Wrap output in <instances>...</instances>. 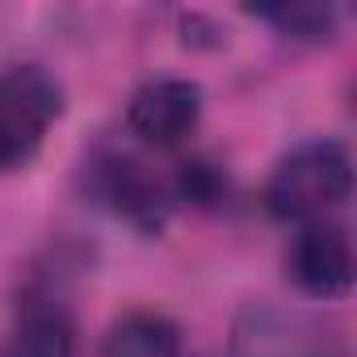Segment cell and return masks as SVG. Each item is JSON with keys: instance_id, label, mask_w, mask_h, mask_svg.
<instances>
[{"instance_id": "obj_11", "label": "cell", "mask_w": 357, "mask_h": 357, "mask_svg": "<svg viewBox=\"0 0 357 357\" xmlns=\"http://www.w3.org/2000/svg\"><path fill=\"white\" fill-rule=\"evenodd\" d=\"M315 357H340V353H332V349H324V353H315Z\"/></svg>"}, {"instance_id": "obj_3", "label": "cell", "mask_w": 357, "mask_h": 357, "mask_svg": "<svg viewBox=\"0 0 357 357\" xmlns=\"http://www.w3.org/2000/svg\"><path fill=\"white\" fill-rule=\"evenodd\" d=\"M286 273L290 282L311 294V298H340L353 290V244L340 223L315 219L303 223L286 252Z\"/></svg>"}, {"instance_id": "obj_8", "label": "cell", "mask_w": 357, "mask_h": 357, "mask_svg": "<svg viewBox=\"0 0 357 357\" xmlns=\"http://www.w3.org/2000/svg\"><path fill=\"white\" fill-rule=\"evenodd\" d=\"M5 357H76L72 319L59 307H34L22 315Z\"/></svg>"}, {"instance_id": "obj_10", "label": "cell", "mask_w": 357, "mask_h": 357, "mask_svg": "<svg viewBox=\"0 0 357 357\" xmlns=\"http://www.w3.org/2000/svg\"><path fill=\"white\" fill-rule=\"evenodd\" d=\"M181 198H190V202H198V206H211L219 194H227V181H223V172L215 168V164H206V160H194V164H185L181 168Z\"/></svg>"}, {"instance_id": "obj_6", "label": "cell", "mask_w": 357, "mask_h": 357, "mask_svg": "<svg viewBox=\"0 0 357 357\" xmlns=\"http://www.w3.org/2000/svg\"><path fill=\"white\" fill-rule=\"evenodd\" d=\"M231 353L236 357H315L324 353V340L303 315L269 303H252L236 319Z\"/></svg>"}, {"instance_id": "obj_9", "label": "cell", "mask_w": 357, "mask_h": 357, "mask_svg": "<svg viewBox=\"0 0 357 357\" xmlns=\"http://www.w3.org/2000/svg\"><path fill=\"white\" fill-rule=\"evenodd\" d=\"M265 22H273L286 38L294 43H328L336 34V9L332 5H273V9H261Z\"/></svg>"}, {"instance_id": "obj_4", "label": "cell", "mask_w": 357, "mask_h": 357, "mask_svg": "<svg viewBox=\"0 0 357 357\" xmlns=\"http://www.w3.org/2000/svg\"><path fill=\"white\" fill-rule=\"evenodd\" d=\"M198 118H202V89L185 76H155L126 105L130 135L151 147H176L181 139H190Z\"/></svg>"}, {"instance_id": "obj_5", "label": "cell", "mask_w": 357, "mask_h": 357, "mask_svg": "<svg viewBox=\"0 0 357 357\" xmlns=\"http://www.w3.org/2000/svg\"><path fill=\"white\" fill-rule=\"evenodd\" d=\"M93 194L139 231H160L168 219V194L160 185V176H151L147 164L135 155L109 151L93 160Z\"/></svg>"}, {"instance_id": "obj_1", "label": "cell", "mask_w": 357, "mask_h": 357, "mask_svg": "<svg viewBox=\"0 0 357 357\" xmlns=\"http://www.w3.org/2000/svg\"><path fill=\"white\" fill-rule=\"evenodd\" d=\"M349 190H353V160L344 143L311 139L278 160L269 185H265V206L273 219L315 223L328 211H336L349 198Z\"/></svg>"}, {"instance_id": "obj_2", "label": "cell", "mask_w": 357, "mask_h": 357, "mask_svg": "<svg viewBox=\"0 0 357 357\" xmlns=\"http://www.w3.org/2000/svg\"><path fill=\"white\" fill-rule=\"evenodd\" d=\"M59 114L63 89L47 68L17 63L0 72V172L30 164Z\"/></svg>"}, {"instance_id": "obj_7", "label": "cell", "mask_w": 357, "mask_h": 357, "mask_svg": "<svg viewBox=\"0 0 357 357\" xmlns=\"http://www.w3.org/2000/svg\"><path fill=\"white\" fill-rule=\"evenodd\" d=\"M101 357H181V328L160 311H126L114 319Z\"/></svg>"}]
</instances>
